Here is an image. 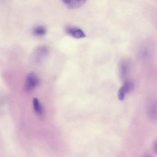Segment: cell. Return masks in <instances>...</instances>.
<instances>
[{"label":"cell","instance_id":"6da1fadb","mask_svg":"<svg viewBox=\"0 0 157 157\" xmlns=\"http://www.w3.org/2000/svg\"><path fill=\"white\" fill-rule=\"evenodd\" d=\"M39 79L33 72L29 73L27 75L25 81V87L27 91L31 90L39 84Z\"/></svg>","mask_w":157,"mask_h":157},{"label":"cell","instance_id":"7a4b0ae2","mask_svg":"<svg viewBox=\"0 0 157 157\" xmlns=\"http://www.w3.org/2000/svg\"><path fill=\"white\" fill-rule=\"evenodd\" d=\"M65 31L70 36L76 39H80L86 37L83 31L81 29L71 26L65 27Z\"/></svg>","mask_w":157,"mask_h":157},{"label":"cell","instance_id":"3957f363","mask_svg":"<svg viewBox=\"0 0 157 157\" xmlns=\"http://www.w3.org/2000/svg\"><path fill=\"white\" fill-rule=\"evenodd\" d=\"M133 86V82L129 80L126 81L118 91V96L119 99L121 101L123 100L125 94L131 91Z\"/></svg>","mask_w":157,"mask_h":157},{"label":"cell","instance_id":"277c9868","mask_svg":"<svg viewBox=\"0 0 157 157\" xmlns=\"http://www.w3.org/2000/svg\"><path fill=\"white\" fill-rule=\"evenodd\" d=\"M129 64L126 60H121L119 64V73L120 77L124 80L127 78L129 71Z\"/></svg>","mask_w":157,"mask_h":157},{"label":"cell","instance_id":"5b68a950","mask_svg":"<svg viewBox=\"0 0 157 157\" xmlns=\"http://www.w3.org/2000/svg\"><path fill=\"white\" fill-rule=\"evenodd\" d=\"M62 2L69 9H74L82 6L85 3L86 1L64 0Z\"/></svg>","mask_w":157,"mask_h":157},{"label":"cell","instance_id":"8992f818","mask_svg":"<svg viewBox=\"0 0 157 157\" xmlns=\"http://www.w3.org/2000/svg\"><path fill=\"white\" fill-rule=\"evenodd\" d=\"M48 48L44 45L39 46L36 50L35 56L37 59L40 60L46 57L48 53Z\"/></svg>","mask_w":157,"mask_h":157},{"label":"cell","instance_id":"52a82bcc","mask_svg":"<svg viewBox=\"0 0 157 157\" xmlns=\"http://www.w3.org/2000/svg\"><path fill=\"white\" fill-rule=\"evenodd\" d=\"M149 115L152 120L156 119L157 116V105L156 102H154L151 105L149 109Z\"/></svg>","mask_w":157,"mask_h":157},{"label":"cell","instance_id":"ba28073f","mask_svg":"<svg viewBox=\"0 0 157 157\" xmlns=\"http://www.w3.org/2000/svg\"><path fill=\"white\" fill-rule=\"evenodd\" d=\"M33 105L35 112L38 114H41L42 112V109L37 98H33Z\"/></svg>","mask_w":157,"mask_h":157},{"label":"cell","instance_id":"9c48e42d","mask_svg":"<svg viewBox=\"0 0 157 157\" xmlns=\"http://www.w3.org/2000/svg\"><path fill=\"white\" fill-rule=\"evenodd\" d=\"M33 33L38 36H43L46 33L45 28L42 26H39L35 27L33 30Z\"/></svg>","mask_w":157,"mask_h":157},{"label":"cell","instance_id":"30bf717a","mask_svg":"<svg viewBox=\"0 0 157 157\" xmlns=\"http://www.w3.org/2000/svg\"><path fill=\"white\" fill-rule=\"evenodd\" d=\"M153 148H154V152H156V151H157V143H156V141L154 143Z\"/></svg>","mask_w":157,"mask_h":157},{"label":"cell","instance_id":"8fae6325","mask_svg":"<svg viewBox=\"0 0 157 157\" xmlns=\"http://www.w3.org/2000/svg\"><path fill=\"white\" fill-rule=\"evenodd\" d=\"M144 157H151L150 155H147L145 156Z\"/></svg>","mask_w":157,"mask_h":157}]
</instances>
